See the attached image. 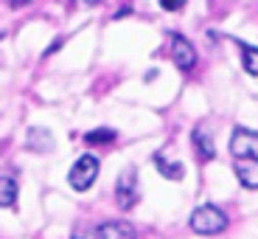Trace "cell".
I'll return each mask as SVG.
<instances>
[{"label": "cell", "instance_id": "9", "mask_svg": "<svg viewBox=\"0 0 258 239\" xmlns=\"http://www.w3.org/2000/svg\"><path fill=\"white\" fill-rule=\"evenodd\" d=\"M14 200H17V180L3 175V180H0V206L9 208V206H14Z\"/></svg>", "mask_w": 258, "mask_h": 239}, {"label": "cell", "instance_id": "12", "mask_svg": "<svg viewBox=\"0 0 258 239\" xmlns=\"http://www.w3.org/2000/svg\"><path fill=\"white\" fill-rule=\"evenodd\" d=\"M71 239H104V231H101V225L98 228H90V231H82V233H73Z\"/></svg>", "mask_w": 258, "mask_h": 239}, {"label": "cell", "instance_id": "1", "mask_svg": "<svg viewBox=\"0 0 258 239\" xmlns=\"http://www.w3.org/2000/svg\"><path fill=\"white\" fill-rule=\"evenodd\" d=\"M230 161L233 172L244 188H258V132L236 127L230 135Z\"/></svg>", "mask_w": 258, "mask_h": 239}, {"label": "cell", "instance_id": "5", "mask_svg": "<svg viewBox=\"0 0 258 239\" xmlns=\"http://www.w3.org/2000/svg\"><path fill=\"white\" fill-rule=\"evenodd\" d=\"M171 57H174V65L180 71H191L194 65H197V51H194V45L177 31H171Z\"/></svg>", "mask_w": 258, "mask_h": 239}, {"label": "cell", "instance_id": "7", "mask_svg": "<svg viewBox=\"0 0 258 239\" xmlns=\"http://www.w3.org/2000/svg\"><path fill=\"white\" fill-rule=\"evenodd\" d=\"M191 138H194V147H197V155H200L202 161H208V158L216 155V149H213V138L208 135V129L202 127V124H200V127H194Z\"/></svg>", "mask_w": 258, "mask_h": 239}, {"label": "cell", "instance_id": "3", "mask_svg": "<svg viewBox=\"0 0 258 239\" xmlns=\"http://www.w3.org/2000/svg\"><path fill=\"white\" fill-rule=\"evenodd\" d=\"M98 169H101V166H98V158L87 152V155H82V158H79V161L71 166V172H68V183H71L76 192H87V188L96 183Z\"/></svg>", "mask_w": 258, "mask_h": 239}, {"label": "cell", "instance_id": "11", "mask_svg": "<svg viewBox=\"0 0 258 239\" xmlns=\"http://www.w3.org/2000/svg\"><path fill=\"white\" fill-rule=\"evenodd\" d=\"M84 141L90 144V147H96V144H112L115 141V129H93V132L84 135Z\"/></svg>", "mask_w": 258, "mask_h": 239}, {"label": "cell", "instance_id": "8", "mask_svg": "<svg viewBox=\"0 0 258 239\" xmlns=\"http://www.w3.org/2000/svg\"><path fill=\"white\" fill-rule=\"evenodd\" d=\"M241 48V65L250 76H258V48L255 45H247V42H239Z\"/></svg>", "mask_w": 258, "mask_h": 239}, {"label": "cell", "instance_id": "14", "mask_svg": "<svg viewBox=\"0 0 258 239\" xmlns=\"http://www.w3.org/2000/svg\"><path fill=\"white\" fill-rule=\"evenodd\" d=\"M129 12H132V6H121V9H118V12H115V14H112V17H115V20H121V17H126Z\"/></svg>", "mask_w": 258, "mask_h": 239}, {"label": "cell", "instance_id": "2", "mask_svg": "<svg viewBox=\"0 0 258 239\" xmlns=\"http://www.w3.org/2000/svg\"><path fill=\"white\" fill-rule=\"evenodd\" d=\"M191 231L202 233V236H213V233H222L227 228V214L219 206H200L191 214Z\"/></svg>", "mask_w": 258, "mask_h": 239}, {"label": "cell", "instance_id": "6", "mask_svg": "<svg viewBox=\"0 0 258 239\" xmlns=\"http://www.w3.org/2000/svg\"><path fill=\"white\" fill-rule=\"evenodd\" d=\"M104 239H138V231L132 222L126 220H112V222H104L101 225Z\"/></svg>", "mask_w": 258, "mask_h": 239}, {"label": "cell", "instance_id": "10", "mask_svg": "<svg viewBox=\"0 0 258 239\" xmlns=\"http://www.w3.org/2000/svg\"><path fill=\"white\" fill-rule=\"evenodd\" d=\"M155 163L160 166V175L168 177V180H182V175H185V172H182V163H166L160 152L155 155Z\"/></svg>", "mask_w": 258, "mask_h": 239}, {"label": "cell", "instance_id": "4", "mask_svg": "<svg viewBox=\"0 0 258 239\" xmlns=\"http://www.w3.org/2000/svg\"><path fill=\"white\" fill-rule=\"evenodd\" d=\"M115 197H118V206H121L123 211H126V208H132L138 203L141 192H138V172H135V166H126L121 175H118Z\"/></svg>", "mask_w": 258, "mask_h": 239}, {"label": "cell", "instance_id": "13", "mask_svg": "<svg viewBox=\"0 0 258 239\" xmlns=\"http://www.w3.org/2000/svg\"><path fill=\"white\" fill-rule=\"evenodd\" d=\"M182 6H185V0H160V9H166V12H180Z\"/></svg>", "mask_w": 258, "mask_h": 239}]
</instances>
